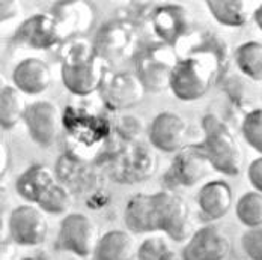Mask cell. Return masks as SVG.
I'll return each mask as SVG.
<instances>
[{
    "mask_svg": "<svg viewBox=\"0 0 262 260\" xmlns=\"http://www.w3.org/2000/svg\"><path fill=\"white\" fill-rule=\"evenodd\" d=\"M104 62L88 41L68 45L62 62V81L74 95H89L103 86Z\"/></svg>",
    "mask_w": 262,
    "mask_h": 260,
    "instance_id": "1",
    "label": "cell"
},
{
    "mask_svg": "<svg viewBox=\"0 0 262 260\" xmlns=\"http://www.w3.org/2000/svg\"><path fill=\"white\" fill-rule=\"evenodd\" d=\"M202 128L205 140L201 148L210 158L214 170L226 176H238L244 166V151L234 131L215 114L204 117Z\"/></svg>",
    "mask_w": 262,
    "mask_h": 260,
    "instance_id": "2",
    "label": "cell"
},
{
    "mask_svg": "<svg viewBox=\"0 0 262 260\" xmlns=\"http://www.w3.org/2000/svg\"><path fill=\"white\" fill-rule=\"evenodd\" d=\"M158 232L166 233L177 242L191 238L193 223L190 206L180 194L172 190H161L152 194Z\"/></svg>",
    "mask_w": 262,
    "mask_h": 260,
    "instance_id": "3",
    "label": "cell"
},
{
    "mask_svg": "<svg viewBox=\"0 0 262 260\" xmlns=\"http://www.w3.org/2000/svg\"><path fill=\"white\" fill-rule=\"evenodd\" d=\"M212 84V66L210 60L199 56H190L177 62L172 77L170 89L173 95L185 103L202 98Z\"/></svg>",
    "mask_w": 262,
    "mask_h": 260,
    "instance_id": "4",
    "label": "cell"
},
{
    "mask_svg": "<svg viewBox=\"0 0 262 260\" xmlns=\"http://www.w3.org/2000/svg\"><path fill=\"white\" fill-rule=\"evenodd\" d=\"M100 232L97 223L84 214H68L59 227L56 247L60 251L73 253L77 257L94 256L100 242Z\"/></svg>",
    "mask_w": 262,
    "mask_h": 260,
    "instance_id": "5",
    "label": "cell"
},
{
    "mask_svg": "<svg viewBox=\"0 0 262 260\" xmlns=\"http://www.w3.org/2000/svg\"><path fill=\"white\" fill-rule=\"evenodd\" d=\"M214 170L210 158L201 146H188L180 151L164 175L167 190L185 186L191 188Z\"/></svg>",
    "mask_w": 262,
    "mask_h": 260,
    "instance_id": "6",
    "label": "cell"
},
{
    "mask_svg": "<svg viewBox=\"0 0 262 260\" xmlns=\"http://www.w3.org/2000/svg\"><path fill=\"white\" fill-rule=\"evenodd\" d=\"M8 229L11 241L20 247L42 245L49 236V221L44 210L33 205H21L11 212Z\"/></svg>",
    "mask_w": 262,
    "mask_h": 260,
    "instance_id": "7",
    "label": "cell"
},
{
    "mask_svg": "<svg viewBox=\"0 0 262 260\" xmlns=\"http://www.w3.org/2000/svg\"><path fill=\"white\" fill-rule=\"evenodd\" d=\"M25 124L30 138L41 148H50L62 131V113L53 101H35L27 107Z\"/></svg>",
    "mask_w": 262,
    "mask_h": 260,
    "instance_id": "8",
    "label": "cell"
},
{
    "mask_svg": "<svg viewBox=\"0 0 262 260\" xmlns=\"http://www.w3.org/2000/svg\"><path fill=\"white\" fill-rule=\"evenodd\" d=\"M232 242L217 224H208L191 234L183 248V260H226Z\"/></svg>",
    "mask_w": 262,
    "mask_h": 260,
    "instance_id": "9",
    "label": "cell"
},
{
    "mask_svg": "<svg viewBox=\"0 0 262 260\" xmlns=\"http://www.w3.org/2000/svg\"><path fill=\"white\" fill-rule=\"evenodd\" d=\"M188 125L181 114L175 111H163L156 116L149 127V140L166 154H178L187 143Z\"/></svg>",
    "mask_w": 262,
    "mask_h": 260,
    "instance_id": "10",
    "label": "cell"
},
{
    "mask_svg": "<svg viewBox=\"0 0 262 260\" xmlns=\"http://www.w3.org/2000/svg\"><path fill=\"white\" fill-rule=\"evenodd\" d=\"M175 65L177 60L172 59L170 53L164 49H154L137 60V77L146 90L160 93L170 87V77Z\"/></svg>",
    "mask_w": 262,
    "mask_h": 260,
    "instance_id": "11",
    "label": "cell"
},
{
    "mask_svg": "<svg viewBox=\"0 0 262 260\" xmlns=\"http://www.w3.org/2000/svg\"><path fill=\"white\" fill-rule=\"evenodd\" d=\"M14 39L30 49L46 50L53 47L62 38L57 21L53 15L35 14L18 26Z\"/></svg>",
    "mask_w": 262,
    "mask_h": 260,
    "instance_id": "12",
    "label": "cell"
},
{
    "mask_svg": "<svg viewBox=\"0 0 262 260\" xmlns=\"http://www.w3.org/2000/svg\"><path fill=\"white\" fill-rule=\"evenodd\" d=\"M52 69L47 62L38 57H29L20 62L14 73V86L25 95H39L52 86Z\"/></svg>",
    "mask_w": 262,
    "mask_h": 260,
    "instance_id": "13",
    "label": "cell"
},
{
    "mask_svg": "<svg viewBox=\"0 0 262 260\" xmlns=\"http://www.w3.org/2000/svg\"><path fill=\"white\" fill-rule=\"evenodd\" d=\"M104 100L113 108H128L139 104L145 95L140 78L131 73H119L104 84Z\"/></svg>",
    "mask_w": 262,
    "mask_h": 260,
    "instance_id": "14",
    "label": "cell"
},
{
    "mask_svg": "<svg viewBox=\"0 0 262 260\" xmlns=\"http://www.w3.org/2000/svg\"><path fill=\"white\" fill-rule=\"evenodd\" d=\"M234 194L231 185L225 181H211L198 193V206L208 221H217L228 215L232 208Z\"/></svg>",
    "mask_w": 262,
    "mask_h": 260,
    "instance_id": "15",
    "label": "cell"
},
{
    "mask_svg": "<svg viewBox=\"0 0 262 260\" xmlns=\"http://www.w3.org/2000/svg\"><path fill=\"white\" fill-rule=\"evenodd\" d=\"M139 254V247L130 230H108L105 232L95 248V260H134Z\"/></svg>",
    "mask_w": 262,
    "mask_h": 260,
    "instance_id": "16",
    "label": "cell"
},
{
    "mask_svg": "<svg viewBox=\"0 0 262 260\" xmlns=\"http://www.w3.org/2000/svg\"><path fill=\"white\" fill-rule=\"evenodd\" d=\"M56 182L53 170L46 164H33L26 169L15 182L17 193L30 203H39L41 199Z\"/></svg>",
    "mask_w": 262,
    "mask_h": 260,
    "instance_id": "17",
    "label": "cell"
},
{
    "mask_svg": "<svg viewBox=\"0 0 262 260\" xmlns=\"http://www.w3.org/2000/svg\"><path fill=\"white\" fill-rule=\"evenodd\" d=\"M124 220L131 233L158 232L152 194H145V193L134 194L125 206Z\"/></svg>",
    "mask_w": 262,
    "mask_h": 260,
    "instance_id": "18",
    "label": "cell"
},
{
    "mask_svg": "<svg viewBox=\"0 0 262 260\" xmlns=\"http://www.w3.org/2000/svg\"><path fill=\"white\" fill-rule=\"evenodd\" d=\"M53 17L57 21L60 38L76 32H84L92 23V11L83 2H63L53 8Z\"/></svg>",
    "mask_w": 262,
    "mask_h": 260,
    "instance_id": "19",
    "label": "cell"
},
{
    "mask_svg": "<svg viewBox=\"0 0 262 260\" xmlns=\"http://www.w3.org/2000/svg\"><path fill=\"white\" fill-rule=\"evenodd\" d=\"M207 5L222 26L243 27L250 20V8L244 0H208Z\"/></svg>",
    "mask_w": 262,
    "mask_h": 260,
    "instance_id": "20",
    "label": "cell"
},
{
    "mask_svg": "<svg viewBox=\"0 0 262 260\" xmlns=\"http://www.w3.org/2000/svg\"><path fill=\"white\" fill-rule=\"evenodd\" d=\"M27 107L23 93L15 86H3L0 90V124L3 130H12L25 121Z\"/></svg>",
    "mask_w": 262,
    "mask_h": 260,
    "instance_id": "21",
    "label": "cell"
},
{
    "mask_svg": "<svg viewBox=\"0 0 262 260\" xmlns=\"http://www.w3.org/2000/svg\"><path fill=\"white\" fill-rule=\"evenodd\" d=\"M235 63L238 69L253 81H262V42L247 41L241 44L235 52Z\"/></svg>",
    "mask_w": 262,
    "mask_h": 260,
    "instance_id": "22",
    "label": "cell"
},
{
    "mask_svg": "<svg viewBox=\"0 0 262 260\" xmlns=\"http://www.w3.org/2000/svg\"><path fill=\"white\" fill-rule=\"evenodd\" d=\"M235 214L247 229L262 227V193L256 190L244 193L236 202Z\"/></svg>",
    "mask_w": 262,
    "mask_h": 260,
    "instance_id": "23",
    "label": "cell"
},
{
    "mask_svg": "<svg viewBox=\"0 0 262 260\" xmlns=\"http://www.w3.org/2000/svg\"><path fill=\"white\" fill-rule=\"evenodd\" d=\"M185 18H187V14L180 6L161 8V9H158L157 15H156L157 32L161 35L163 39L170 42V41H173V38L177 39L178 35L183 33Z\"/></svg>",
    "mask_w": 262,
    "mask_h": 260,
    "instance_id": "24",
    "label": "cell"
},
{
    "mask_svg": "<svg viewBox=\"0 0 262 260\" xmlns=\"http://www.w3.org/2000/svg\"><path fill=\"white\" fill-rule=\"evenodd\" d=\"M73 196L67 188H63L59 183H54L52 188L47 191V194L41 199L38 206L42 209L44 212L49 214H65L68 212L73 206Z\"/></svg>",
    "mask_w": 262,
    "mask_h": 260,
    "instance_id": "25",
    "label": "cell"
},
{
    "mask_svg": "<svg viewBox=\"0 0 262 260\" xmlns=\"http://www.w3.org/2000/svg\"><path fill=\"white\" fill-rule=\"evenodd\" d=\"M241 132L247 145L262 155V108L252 110L244 116Z\"/></svg>",
    "mask_w": 262,
    "mask_h": 260,
    "instance_id": "26",
    "label": "cell"
},
{
    "mask_svg": "<svg viewBox=\"0 0 262 260\" xmlns=\"http://www.w3.org/2000/svg\"><path fill=\"white\" fill-rule=\"evenodd\" d=\"M241 247L250 260H262V227L247 229L241 236Z\"/></svg>",
    "mask_w": 262,
    "mask_h": 260,
    "instance_id": "27",
    "label": "cell"
},
{
    "mask_svg": "<svg viewBox=\"0 0 262 260\" xmlns=\"http://www.w3.org/2000/svg\"><path fill=\"white\" fill-rule=\"evenodd\" d=\"M247 178L249 182L252 183V186L262 193V156L253 159L247 169Z\"/></svg>",
    "mask_w": 262,
    "mask_h": 260,
    "instance_id": "28",
    "label": "cell"
},
{
    "mask_svg": "<svg viewBox=\"0 0 262 260\" xmlns=\"http://www.w3.org/2000/svg\"><path fill=\"white\" fill-rule=\"evenodd\" d=\"M2 21H8V20H14L18 18V15L21 14V3L20 2H14V0H8V2H2Z\"/></svg>",
    "mask_w": 262,
    "mask_h": 260,
    "instance_id": "29",
    "label": "cell"
},
{
    "mask_svg": "<svg viewBox=\"0 0 262 260\" xmlns=\"http://www.w3.org/2000/svg\"><path fill=\"white\" fill-rule=\"evenodd\" d=\"M15 242L14 241H2V248H0V260H14L15 259V253H17V248H15Z\"/></svg>",
    "mask_w": 262,
    "mask_h": 260,
    "instance_id": "30",
    "label": "cell"
},
{
    "mask_svg": "<svg viewBox=\"0 0 262 260\" xmlns=\"http://www.w3.org/2000/svg\"><path fill=\"white\" fill-rule=\"evenodd\" d=\"M0 146V173L5 175L9 167V148L5 141H2Z\"/></svg>",
    "mask_w": 262,
    "mask_h": 260,
    "instance_id": "31",
    "label": "cell"
},
{
    "mask_svg": "<svg viewBox=\"0 0 262 260\" xmlns=\"http://www.w3.org/2000/svg\"><path fill=\"white\" fill-rule=\"evenodd\" d=\"M253 20H255L256 26L259 27V29L262 30V5L261 6H258V8H256V11L253 12Z\"/></svg>",
    "mask_w": 262,
    "mask_h": 260,
    "instance_id": "32",
    "label": "cell"
},
{
    "mask_svg": "<svg viewBox=\"0 0 262 260\" xmlns=\"http://www.w3.org/2000/svg\"><path fill=\"white\" fill-rule=\"evenodd\" d=\"M23 260H47V259H46V257H41V256H39V257H25Z\"/></svg>",
    "mask_w": 262,
    "mask_h": 260,
    "instance_id": "33",
    "label": "cell"
}]
</instances>
